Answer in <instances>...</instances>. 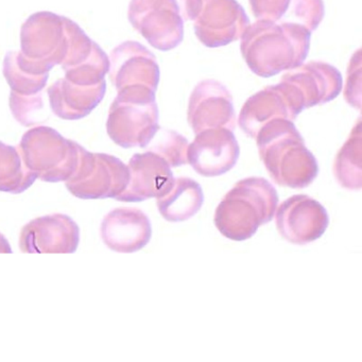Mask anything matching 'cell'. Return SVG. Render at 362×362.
Wrapping results in <instances>:
<instances>
[{
    "label": "cell",
    "instance_id": "ffe728a7",
    "mask_svg": "<svg viewBox=\"0 0 362 362\" xmlns=\"http://www.w3.org/2000/svg\"><path fill=\"white\" fill-rule=\"evenodd\" d=\"M188 141L173 130H163L160 139L150 148L151 151L160 154L170 167H180L187 164Z\"/></svg>",
    "mask_w": 362,
    "mask_h": 362
},
{
    "label": "cell",
    "instance_id": "d6986e66",
    "mask_svg": "<svg viewBox=\"0 0 362 362\" xmlns=\"http://www.w3.org/2000/svg\"><path fill=\"white\" fill-rule=\"evenodd\" d=\"M37 179L16 148L0 144V192L22 194Z\"/></svg>",
    "mask_w": 362,
    "mask_h": 362
},
{
    "label": "cell",
    "instance_id": "30bf717a",
    "mask_svg": "<svg viewBox=\"0 0 362 362\" xmlns=\"http://www.w3.org/2000/svg\"><path fill=\"white\" fill-rule=\"evenodd\" d=\"M21 148L27 168L42 181L66 182L77 170L81 147L59 135L50 143H35L26 135Z\"/></svg>",
    "mask_w": 362,
    "mask_h": 362
},
{
    "label": "cell",
    "instance_id": "9a60e30c",
    "mask_svg": "<svg viewBox=\"0 0 362 362\" xmlns=\"http://www.w3.org/2000/svg\"><path fill=\"white\" fill-rule=\"evenodd\" d=\"M151 236V222L139 209H114L101 223L103 243L117 253H135L149 243Z\"/></svg>",
    "mask_w": 362,
    "mask_h": 362
},
{
    "label": "cell",
    "instance_id": "8992f818",
    "mask_svg": "<svg viewBox=\"0 0 362 362\" xmlns=\"http://www.w3.org/2000/svg\"><path fill=\"white\" fill-rule=\"evenodd\" d=\"M122 103L110 118V136L122 148L147 147L160 130L156 90L139 86Z\"/></svg>",
    "mask_w": 362,
    "mask_h": 362
},
{
    "label": "cell",
    "instance_id": "e0dca14e",
    "mask_svg": "<svg viewBox=\"0 0 362 362\" xmlns=\"http://www.w3.org/2000/svg\"><path fill=\"white\" fill-rule=\"evenodd\" d=\"M156 200L158 211L167 221L182 222L194 217L204 203V194L198 182L177 177L171 187Z\"/></svg>",
    "mask_w": 362,
    "mask_h": 362
},
{
    "label": "cell",
    "instance_id": "5bb4252c",
    "mask_svg": "<svg viewBox=\"0 0 362 362\" xmlns=\"http://www.w3.org/2000/svg\"><path fill=\"white\" fill-rule=\"evenodd\" d=\"M130 181L116 198L122 202H141L164 194L175 181L168 163L156 152L134 154L129 162Z\"/></svg>",
    "mask_w": 362,
    "mask_h": 362
},
{
    "label": "cell",
    "instance_id": "9c48e42d",
    "mask_svg": "<svg viewBox=\"0 0 362 362\" xmlns=\"http://www.w3.org/2000/svg\"><path fill=\"white\" fill-rule=\"evenodd\" d=\"M194 22L197 37L209 48L238 41L250 25L247 13L237 0H202Z\"/></svg>",
    "mask_w": 362,
    "mask_h": 362
},
{
    "label": "cell",
    "instance_id": "277c9868",
    "mask_svg": "<svg viewBox=\"0 0 362 362\" xmlns=\"http://www.w3.org/2000/svg\"><path fill=\"white\" fill-rule=\"evenodd\" d=\"M202 0H133L131 22L156 49L168 52L183 41L184 25L194 21Z\"/></svg>",
    "mask_w": 362,
    "mask_h": 362
},
{
    "label": "cell",
    "instance_id": "6da1fadb",
    "mask_svg": "<svg viewBox=\"0 0 362 362\" xmlns=\"http://www.w3.org/2000/svg\"><path fill=\"white\" fill-rule=\"evenodd\" d=\"M310 37V31L296 23L260 20L245 29L241 54L255 75L270 78L304 64Z\"/></svg>",
    "mask_w": 362,
    "mask_h": 362
},
{
    "label": "cell",
    "instance_id": "cb8c5ba5",
    "mask_svg": "<svg viewBox=\"0 0 362 362\" xmlns=\"http://www.w3.org/2000/svg\"><path fill=\"white\" fill-rule=\"evenodd\" d=\"M0 253H12L11 247L7 239L0 233Z\"/></svg>",
    "mask_w": 362,
    "mask_h": 362
},
{
    "label": "cell",
    "instance_id": "7a4b0ae2",
    "mask_svg": "<svg viewBox=\"0 0 362 362\" xmlns=\"http://www.w3.org/2000/svg\"><path fill=\"white\" fill-rule=\"evenodd\" d=\"M259 156L275 184L284 187H308L319 173L315 156L291 120L274 119L255 137Z\"/></svg>",
    "mask_w": 362,
    "mask_h": 362
},
{
    "label": "cell",
    "instance_id": "4fadbf2b",
    "mask_svg": "<svg viewBox=\"0 0 362 362\" xmlns=\"http://www.w3.org/2000/svg\"><path fill=\"white\" fill-rule=\"evenodd\" d=\"M80 241V228L62 214L37 218L21 232L20 247L25 253H74Z\"/></svg>",
    "mask_w": 362,
    "mask_h": 362
},
{
    "label": "cell",
    "instance_id": "7402d4cb",
    "mask_svg": "<svg viewBox=\"0 0 362 362\" xmlns=\"http://www.w3.org/2000/svg\"><path fill=\"white\" fill-rule=\"evenodd\" d=\"M344 99L351 107L361 109V50L351 57L347 71Z\"/></svg>",
    "mask_w": 362,
    "mask_h": 362
},
{
    "label": "cell",
    "instance_id": "ac0fdd59",
    "mask_svg": "<svg viewBox=\"0 0 362 362\" xmlns=\"http://www.w3.org/2000/svg\"><path fill=\"white\" fill-rule=\"evenodd\" d=\"M361 156V120L359 119L334 163V177L343 188L359 190L362 187Z\"/></svg>",
    "mask_w": 362,
    "mask_h": 362
},
{
    "label": "cell",
    "instance_id": "ba28073f",
    "mask_svg": "<svg viewBox=\"0 0 362 362\" xmlns=\"http://www.w3.org/2000/svg\"><path fill=\"white\" fill-rule=\"evenodd\" d=\"M275 223L281 236L293 245H308L321 238L329 217L325 207L306 194H296L275 211Z\"/></svg>",
    "mask_w": 362,
    "mask_h": 362
},
{
    "label": "cell",
    "instance_id": "603a6c76",
    "mask_svg": "<svg viewBox=\"0 0 362 362\" xmlns=\"http://www.w3.org/2000/svg\"><path fill=\"white\" fill-rule=\"evenodd\" d=\"M250 5L257 21L277 22L286 16L290 0H250Z\"/></svg>",
    "mask_w": 362,
    "mask_h": 362
},
{
    "label": "cell",
    "instance_id": "3957f363",
    "mask_svg": "<svg viewBox=\"0 0 362 362\" xmlns=\"http://www.w3.org/2000/svg\"><path fill=\"white\" fill-rule=\"evenodd\" d=\"M277 203L276 189L264 177L240 180L218 205L216 228L230 240H247L259 226L272 221Z\"/></svg>",
    "mask_w": 362,
    "mask_h": 362
},
{
    "label": "cell",
    "instance_id": "2e32d148",
    "mask_svg": "<svg viewBox=\"0 0 362 362\" xmlns=\"http://www.w3.org/2000/svg\"><path fill=\"white\" fill-rule=\"evenodd\" d=\"M281 84L270 86L256 93L241 109L238 124L247 136L255 139L258 131L274 119L291 120L298 117Z\"/></svg>",
    "mask_w": 362,
    "mask_h": 362
},
{
    "label": "cell",
    "instance_id": "8fae6325",
    "mask_svg": "<svg viewBox=\"0 0 362 362\" xmlns=\"http://www.w3.org/2000/svg\"><path fill=\"white\" fill-rule=\"evenodd\" d=\"M240 156L238 141L232 130L209 129L196 134L187 148V164L202 177L224 175L236 166Z\"/></svg>",
    "mask_w": 362,
    "mask_h": 362
},
{
    "label": "cell",
    "instance_id": "7c38bea8",
    "mask_svg": "<svg viewBox=\"0 0 362 362\" xmlns=\"http://www.w3.org/2000/svg\"><path fill=\"white\" fill-rule=\"evenodd\" d=\"M187 119L196 134L216 128L234 131L236 115L232 95L216 80L200 82L190 96Z\"/></svg>",
    "mask_w": 362,
    "mask_h": 362
},
{
    "label": "cell",
    "instance_id": "52a82bcc",
    "mask_svg": "<svg viewBox=\"0 0 362 362\" xmlns=\"http://www.w3.org/2000/svg\"><path fill=\"white\" fill-rule=\"evenodd\" d=\"M300 115L304 110L334 100L342 90V75L325 62L302 64L291 69L279 82Z\"/></svg>",
    "mask_w": 362,
    "mask_h": 362
},
{
    "label": "cell",
    "instance_id": "44dd1931",
    "mask_svg": "<svg viewBox=\"0 0 362 362\" xmlns=\"http://www.w3.org/2000/svg\"><path fill=\"white\" fill-rule=\"evenodd\" d=\"M287 13L292 22L302 25L313 33L323 21V0H290Z\"/></svg>",
    "mask_w": 362,
    "mask_h": 362
},
{
    "label": "cell",
    "instance_id": "5b68a950",
    "mask_svg": "<svg viewBox=\"0 0 362 362\" xmlns=\"http://www.w3.org/2000/svg\"><path fill=\"white\" fill-rule=\"evenodd\" d=\"M130 181L129 167L109 154L90 153L81 147L79 164L66 181L71 194L83 200L117 198Z\"/></svg>",
    "mask_w": 362,
    "mask_h": 362
}]
</instances>
